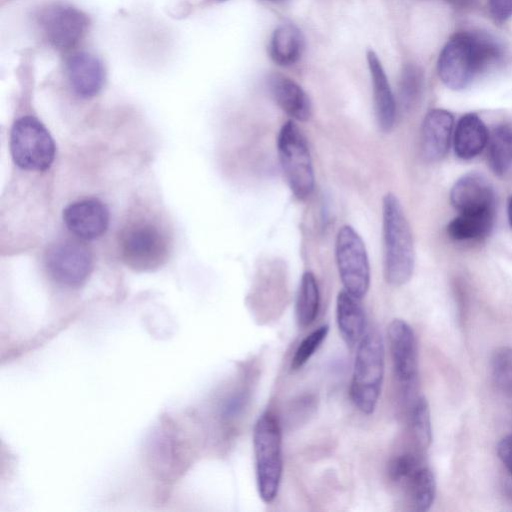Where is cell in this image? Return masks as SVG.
I'll list each match as a JSON object with an SVG mask.
<instances>
[{
    "label": "cell",
    "instance_id": "6da1fadb",
    "mask_svg": "<svg viewBox=\"0 0 512 512\" xmlns=\"http://www.w3.org/2000/svg\"><path fill=\"white\" fill-rule=\"evenodd\" d=\"M502 56L500 44L482 32H458L445 44L437 61L441 81L452 90L466 88Z\"/></svg>",
    "mask_w": 512,
    "mask_h": 512
},
{
    "label": "cell",
    "instance_id": "7a4b0ae2",
    "mask_svg": "<svg viewBox=\"0 0 512 512\" xmlns=\"http://www.w3.org/2000/svg\"><path fill=\"white\" fill-rule=\"evenodd\" d=\"M382 234L385 281L392 286H402L413 274L414 244L402 205L390 192L382 199Z\"/></svg>",
    "mask_w": 512,
    "mask_h": 512
},
{
    "label": "cell",
    "instance_id": "3957f363",
    "mask_svg": "<svg viewBox=\"0 0 512 512\" xmlns=\"http://www.w3.org/2000/svg\"><path fill=\"white\" fill-rule=\"evenodd\" d=\"M256 483L259 497L271 503L278 494L283 471L282 432L271 411L262 413L253 428Z\"/></svg>",
    "mask_w": 512,
    "mask_h": 512
},
{
    "label": "cell",
    "instance_id": "277c9868",
    "mask_svg": "<svg viewBox=\"0 0 512 512\" xmlns=\"http://www.w3.org/2000/svg\"><path fill=\"white\" fill-rule=\"evenodd\" d=\"M385 372V349L381 335L368 331L357 345L350 396L362 413L374 412L381 393Z\"/></svg>",
    "mask_w": 512,
    "mask_h": 512
},
{
    "label": "cell",
    "instance_id": "5b68a950",
    "mask_svg": "<svg viewBox=\"0 0 512 512\" xmlns=\"http://www.w3.org/2000/svg\"><path fill=\"white\" fill-rule=\"evenodd\" d=\"M277 153L286 182L299 199L308 198L314 190L315 175L310 150L294 120L286 121L277 137Z\"/></svg>",
    "mask_w": 512,
    "mask_h": 512
},
{
    "label": "cell",
    "instance_id": "8992f818",
    "mask_svg": "<svg viewBox=\"0 0 512 512\" xmlns=\"http://www.w3.org/2000/svg\"><path fill=\"white\" fill-rule=\"evenodd\" d=\"M10 152L18 167L46 171L54 160L55 144L42 123L32 116H24L12 126Z\"/></svg>",
    "mask_w": 512,
    "mask_h": 512
},
{
    "label": "cell",
    "instance_id": "52a82bcc",
    "mask_svg": "<svg viewBox=\"0 0 512 512\" xmlns=\"http://www.w3.org/2000/svg\"><path fill=\"white\" fill-rule=\"evenodd\" d=\"M119 244L124 261L141 270L159 266L168 253L165 232L150 220H137L128 224L120 234Z\"/></svg>",
    "mask_w": 512,
    "mask_h": 512
},
{
    "label": "cell",
    "instance_id": "ba28073f",
    "mask_svg": "<svg viewBox=\"0 0 512 512\" xmlns=\"http://www.w3.org/2000/svg\"><path fill=\"white\" fill-rule=\"evenodd\" d=\"M335 259L343 289L362 299L370 286V265L365 244L350 225L341 226L337 232Z\"/></svg>",
    "mask_w": 512,
    "mask_h": 512
},
{
    "label": "cell",
    "instance_id": "9c48e42d",
    "mask_svg": "<svg viewBox=\"0 0 512 512\" xmlns=\"http://www.w3.org/2000/svg\"><path fill=\"white\" fill-rule=\"evenodd\" d=\"M36 22L43 39L58 51L74 48L84 38L90 25L83 11L61 2L42 7L36 15Z\"/></svg>",
    "mask_w": 512,
    "mask_h": 512
},
{
    "label": "cell",
    "instance_id": "30bf717a",
    "mask_svg": "<svg viewBox=\"0 0 512 512\" xmlns=\"http://www.w3.org/2000/svg\"><path fill=\"white\" fill-rule=\"evenodd\" d=\"M50 275L60 284L78 286L92 270V256L82 244L64 241L52 246L46 256Z\"/></svg>",
    "mask_w": 512,
    "mask_h": 512
},
{
    "label": "cell",
    "instance_id": "8fae6325",
    "mask_svg": "<svg viewBox=\"0 0 512 512\" xmlns=\"http://www.w3.org/2000/svg\"><path fill=\"white\" fill-rule=\"evenodd\" d=\"M387 335L395 375L404 387H409L418 372L414 332L404 320L394 319L388 326Z\"/></svg>",
    "mask_w": 512,
    "mask_h": 512
},
{
    "label": "cell",
    "instance_id": "7c38bea8",
    "mask_svg": "<svg viewBox=\"0 0 512 512\" xmlns=\"http://www.w3.org/2000/svg\"><path fill=\"white\" fill-rule=\"evenodd\" d=\"M109 218L108 208L96 198L75 201L63 210L67 229L82 240H93L103 235Z\"/></svg>",
    "mask_w": 512,
    "mask_h": 512
},
{
    "label": "cell",
    "instance_id": "4fadbf2b",
    "mask_svg": "<svg viewBox=\"0 0 512 512\" xmlns=\"http://www.w3.org/2000/svg\"><path fill=\"white\" fill-rule=\"evenodd\" d=\"M68 83L81 98H92L103 88L106 72L102 61L85 51L71 54L65 63Z\"/></svg>",
    "mask_w": 512,
    "mask_h": 512
},
{
    "label": "cell",
    "instance_id": "5bb4252c",
    "mask_svg": "<svg viewBox=\"0 0 512 512\" xmlns=\"http://www.w3.org/2000/svg\"><path fill=\"white\" fill-rule=\"evenodd\" d=\"M453 115L445 109H432L424 117L420 132V150L427 162L441 160L449 150Z\"/></svg>",
    "mask_w": 512,
    "mask_h": 512
},
{
    "label": "cell",
    "instance_id": "9a60e30c",
    "mask_svg": "<svg viewBox=\"0 0 512 512\" xmlns=\"http://www.w3.org/2000/svg\"><path fill=\"white\" fill-rule=\"evenodd\" d=\"M450 200L460 213L494 209V192L481 174L467 173L459 178L450 192Z\"/></svg>",
    "mask_w": 512,
    "mask_h": 512
},
{
    "label": "cell",
    "instance_id": "2e32d148",
    "mask_svg": "<svg viewBox=\"0 0 512 512\" xmlns=\"http://www.w3.org/2000/svg\"><path fill=\"white\" fill-rule=\"evenodd\" d=\"M366 58L371 77L377 123L382 131L389 132L395 122L396 100L378 55L369 49L366 52Z\"/></svg>",
    "mask_w": 512,
    "mask_h": 512
},
{
    "label": "cell",
    "instance_id": "e0dca14e",
    "mask_svg": "<svg viewBox=\"0 0 512 512\" xmlns=\"http://www.w3.org/2000/svg\"><path fill=\"white\" fill-rule=\"evenodd\" d=\"M268 84L276 104L292 120L306 122L311 118V100L297 82L282 74H272Z\"/></svg>",
    "mask_w": 512,
    "mask_h": 512
},
{
    "label": "cell",
    "instance_id": "ac0fdd59",
    "mask_svg": "<svg viewBox=\"0 0 512 512\" xmlns=\"http://www.w3.org/2000/svg\"><path fill=\"white\" fill-rule=\"evenodd\" d=\"M336 320L347 345H358L365 335L366 318L360 299L342 289L336 299Z\"/></svg>",
    "mask_w": 512,
    "mask_h": 512
},
{
    "label": "cell",
    "instance_id": "d6986e66",
    "mask_svg": "<svg viewBox=\"0 0 512 512\" xmlns=\"http://www.w3.org/2000/svg\"><path fill=\"white\" fill-rule=\"evenodd\" d=\"M489 135L484 122L474 113L463 115L454 133V151L461 159H472L487 145Z\"/></svg>",
    "mask_w": 512,
    "mask_h": 512
},
{
    "label": "cell",
    "instance_id": "ffe728a7",
    "mask_svg": "<svg viewBox=\"0 0 512 512\" xmlns=\"http://www.w3.org/2000/svg\"><path fill=\"white\" fill-rule=\"evenodd\" d=\"M305 38L301 30L293 24L279 25L272 33L269 43V55L279 66L295 64L302 56Z\"/></svg>",
    "mask_w": 512,
    "mask_h": 512
},
{
    "label": "cell",
    "instance_id": "44dd1931",
    "mask_svg": "<svg viewBox=\"0 0 512 512\" xmlns=\"http://www.w3.org/2000/svg\"><path fill=\"white\" fill-rule=\"evenodd\" d=\"M494 209L460 213L447 226L449 236L458 241L486 237L493 226Z\"/></svg>",
    "mask_w": 512,
    "mask_h": 512
},
{
    "label": "cell",
    "instance_id": "7402d4cb",
    "mask_svg": "<svg viewBox=\"0 0 512 512\" xmlns=\"http://www.w3.org/2000/svg\"><path fill=\"white\" fill-rule=\"evenodd\" d=\"M320 306V293L315 275L303 273L297 293L295 314L300 327L310 326L316 319Z\"/></svg>",
    "mask_w": 512,
    "mask_h": 512
},
{
    "label": "cell",
    "instance_id": "603a6c76",
    "mask_svg": "<svg viewBox=\"0 0 512 512\" xmlns=\"http://www.w3.org/2000/svg\"><path fill=\"white\" fill-rule=\"evenodd\" d=\"M488 161L497 175L505 174L512 166V129L506 125L496 127L488 140Z\"/></svg>",
    "mask_w": 512,
    "mask_h": 512
},
{
    "label": "cell",
    "instance_id": "cb8c5ba5",
    "mask_svg": "<svg viewBox=\"0 0 512 512\" xmlns=\"http://www.w3.org/2000/svg\"><path fill=\"white\" fill-rule=\"evenodd\" d=\"M410 496L416 511H427L433 504L436 482L432 471L421 465L408 480Z\"/></svg>",
    "mask_w": 512,
    "mask_h": 512
},
{
    "label": "cell",
    "instance_id": "d4e9b609",
    "mask_svg": "<svg viewBox=\"0 0 512 512\" xmlns=\"http://www.w3.org/2000/svg\"><path fill=\"white\" fill-rule=\"evenodd\" d=\"M424 75L421 68L413 63L403 66L399 80L398 98L403 110L413 108L421 98Z\"/></svg>",
    "mask_w": 512,
    "mask_h": 512
},
{
    "label": "cell",
    "instance_id": "484cf974",
    "mask_svg": "<svg viewBox=\"0 0 512 512\" xmlns=\"http://www.w3.org/2000/svg\"><path fill=\"white\" fill-rule=\"evenodd\" d=\"M411 424L418 444L422 448H427L432 440V429L429 405L426 398L423 396L417 398L413 405Z\"/></svg>",
    "mask_w": 512,
    "mask_h": 512
},
{
    "label": "cell",
    "instance_id": "4316f807",
    "mask_svg": "<svg viewBox=\"0 0 512 512\" xmlns=\"http://www.w3.org/2000/svg\"><path fill=\"white\" fill-rule=\"evenodd\" d=\"M491 366L497 387L506 393H512V347L497 349L493 354Z\"/></svg>",
    "mask_w": 512,
    "mask_h": 512
},
{
    "label": "cell",
    "instance_id": "83f0119b",
    "mask_svg": "<svg viewBox=\"0 0 512 512\" xmlns=\"http://www.w3.org/2000/svg\"><path fill=\"white\" fill-rule=\"evenodd\" d=\"M329 332L328 325H321L309 333L298 345L291 360V369L302 368L321 346Z\"/></svg>",
    "mask_w": 512,
    "mask_h": 512
},
{
    "label": "cell",
    "instance_id": "f1b7e54d",
    "mask_svg": "<svg viewBox=\"0 0 512 512\" xmlns=\"http://www.w3.org/2000/svg\"><path fill=\"white\" fill-rule=\"evenodd\" d=\"M420 466L421 463L414 454H402L390 462L389 476L396 482L408 481Z\"/></svg>",
    "mask_w": 512,
    "mask_h": 512
},
{
    "label": "cell",
    "instance_id": "f546056e",
    "mask_svg": "<svg viewBox=\"0 0 512 512\" xmlns=\"http://www.w3.org/2000/svg\"><path fill=\"white\" fill-rule=\"evenodd\" d=\"M491 16L498 22H504L512 17V0H488Z\"/></svg>",
    "mask_w": 512,
    "mask_h": 512
},
{
    "label": "cell",
    "instance_id": "4dcf8cb0",
    "mask_svg": "<svg viewBox=\"0 0 512 512\" xmlns=\"http://www.w3.org/2000/svg\"><path fill=\"white\" fill-rule=\"evenodd\" d=\"M497 452L507 469V473L512 474V434L499 442Z\"/></svg>",
    "mask_w": 512,
    "mask_h": 512
},
{
    "label": "cell",
    "instance_id": "1f68e13d",
    "mask_svg": "<svg viewBox=\"0 0 512 512\" xmlns=\"http://www.w3.org/2000/svg\"><path fill=\"white\" fill-rule=\"evenodd\" d=\"M505 489L507 494L512 497V474L507 473V478L505 480Z\"/></svg>",
    "mask_w": 512,
    "mask_h": 512
},
{
    "label": "cell",
    "instance_id": "d6a6232c",
    "mask_svg": "<svg viewBox=\"0 0 512 512\" xmlns=\"http://www.w3.org/2000/svg\"><path fill=\"white\" fill-rule=\"evenodd\" d=\"M456 6H467L470 5L474 0H447Z\"/></svg>",
    "mask_w": 512,
    "mask_h": 512
},
{
    "label": "cell",
    "instance_id": "836d02e7",
    "mask_svg": "<svg viewBox=\"0 0 512 512\" xmlns=\"http://www.w3.org/2000/svg\"><path fill=\"white\" fill-rule=\"evenodd\" d=\"M507 212H508V220H509V224L512 228V195L509 197L508 199V208H507Z\"/></svg>",
    "mask_w": 512,
    "mask_h": 512
},
{
    "label": "cell",
    "instance_id": "e575fe53",
    "mask_svg": "<svg viewBox=\"0 0 512 512\" xmlns=\"http://www.w3.org/2000/svg\"><path fill=\"white\" fill-rule=\"evenodd\" d=\"M268 1L276 2V1H280V0H268Z\"/></svg>",
    "mask_w": 512,
    "mask_h": 512
},
{
    "label": "cell",
    "instance_id": "d590c367",
    "mask_svg": "<svg viewBox=\"0 0 512 512\" xmlns=\"http://www.w3.org/2000/svg\"><path fill=\"white\" fill-rule=\"evenodd\" d=\"M219 1H223V0H219Z\"/></svg>",
    "mask_w": 512,
    "mask_h": 512
}]
</instances>
